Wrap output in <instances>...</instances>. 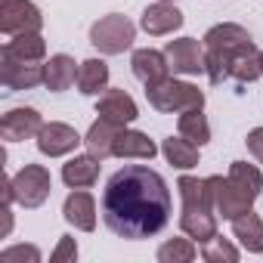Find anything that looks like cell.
I'll return each mask as SVG.
<instances>
[{"label": "cell", "instance_id": "cell-17", "mask_svg": "<svg viewBox=\"0 0 263 263\" xmlns=\"http://www.w3.org/2000/svg\"><path fill=\"white\" fill-rule=\"evenodd\" d=\"M180 229H183L192 241L204 245V241H211V238L217 235V211L180 208Z\"/></svg>", "mask_w": 263, "mask_h": 263}, {"label": "cell", "instance_id": "cell-4", "mask_svg": "<svg viewBox=\"0 0 263 263\" xmlns=\"http://www.w3.org/2000/svg\"><path fill=\"white\" fill-rule=\"evenodd\" d=\"M146 99L155 111H164V115H183L189 108H204V90H198L189 81H177V78H167L158 87H149Z\"/></svg>", "mask_w": 263, "mask_h": 263}, {"label": "cell", "instance_id": "cell-3", "mask_svg": "<svg viewBox=\"0 0 263 263\" xmlns=\"http://www.w3.org/2000/svg\"><path fill=\"white\" fill-rule=\"evenodd\" d=\"M53 192V177L44 164H25L16 177L4 180V201L7 204H22L28 211H37Z\"/></svg>", "mask_w": 263, "mask_h": 263}, {"label": "cell", "instance_id": "cell-24", "mask_svg": "<svg viewBox=\"0 0 263 263\" xmlns=\"http://www.w3.org/2000/svg\"><path fill=\"white\" fill-rule=\"evenodd\" d=\"M177 192H180V204H183V208H204V211H214V195H211V183H208V180L180 177V180H177Z\"/></svg>", "mask_w": 263, "mask_h": 263}, {"label": "cell", "instance_id": "cell-14", "mask_svg": "<svg viewBox=\"0 0 263 263\" xmlns=\"http://www.w3.org/2000/svg\"><path fill=\"white\" fill-rule=\"evenodd\" d=\"M140 28L152 37H164V34H174L177 28H183V13L167 4V0H158V4L146 7L143 16H140Z\"/></svg>", "mask_w": 263, "mask_h": 263}, {"label": "cell", "instance_id": "cell-27", "mask_svg": "<svg viewBox=\"0 0 263 263\" xmlns=\"http://www.w3.org/2000/svg\"><path fill=\"white\" fill-rule=\"evenodd\" d=\"M177 130H180V137H186V140L195 143L198 149H201L204 143H211V124H208V118H204L201 108H189V111H183L180 121H177Z\"/></svg>", "mask_w": 263, "mask_h": 263}, {"label": "cell", "instance_id": "cell-23", "mask_svg": "<svg viewBox=\"0 0 263 263\" xmlns=\"http://www.w3.org/2000/svg\"><path fill=\"white\" fill-rule=\"evenodd\" d=\"M161 155H164L167 164L177 167V171H192V167H198V146L189 143L186 137H167V140L161 143Z\"/></svg>", "mask_w": 263, "mask_h": 263}, {"label": "cell", "instance_id": "cell-29", "mask_svg": "<svg viewBox=\"0 0 263 263\" xmlns=\"http://www.w3.org/2000/svg\"><path fill=\"white\" fill-rule=\"evenodd\" d=\"M4 50H10V53H16V56H22V59H44L47 56V41L41 37V31L37 34H16L13 41H7L4 44Z\"/></svg>", "mask_w": 263, "mask_h": 263}, {"label": "cell", "instance_id": "cell-20", "mask_svg": "<svg viewBox=\"0 0 263 263\" xmlns=\"http://www.w3.org/2000/svg\"><path fill=\"white\" fill-rule=\"evenodd\" d=\"M118 124H111V121H105V118H99V121H93L90 124V130H87V137H84V146H87V152H93L99 161H105V158H111L115 155V140H118Z\"/></svg>", "mask_w": 263, "mask_h": 263}, {"label": "cell", "instance_id": "cell-7", "mask_svg": "<svg viewBox=\"0 0 263 263\" xmlns=\"http://www.w3.org/2000/svg\"><path fill=\"white\" fill-rule=\"evenodd\" d=\"M0 81L7 90H31L44 84V65L37 59H22L10 50H0Z\"/></svg>", "mask_w": 263, "mask_h": 263}, {"label": "cell", "instance_id": "cell-10", "mask_svg": "<svg viewBox=\"0 0 263 263\" xmlns=\"http://www.w3.org/2000/svg\"><path fill=\"white\" fill-rule=\"evenodd\" d=\"M44 127V118L37 108H10L4 118H0V137H4L7 143H22V140H37Z\"/></svg>", "mask_w": 263, "mask_h": 263}, {"label": "cell", "instance_id": "cell-21", "mask_svg": "<svg viewBox=\"0 0 263 263\" xmlns=\"http://www.w3.org/2000/svg\"><path fill=\"white\" fill-rule=\"evenodd\" d=\"M232 235L248 254H263V220L254 211H245L232 220Z\"/></svg>", "mask_w": 263, "mask_h": 263}, {"label": "cell", "instance_id": "cell-6", "mask_svg": "<svg viewBox=\"0 0 263 263\" xmlns=\"http://www.w3.org/2000/svg\"><path fill=\"white\" fill-rule=\"evenodd\" d=\"M44 28V16L31 0H0V31L7 37L37 34Z\"/></svg>", "mask_w": 263, "mask_h": 263}, {"label": "cell", "instance_id": "cell-2", "mask_svg": "<svg viewBox=\"0 0 263 263\" xmlns=\"http://www.w3.org/2000/svg\"><path fill=\"white\" fill-rule=\"evenodd\" d=\"M204 44V74L211 84H223L229 78V62L235 53L254 47V37L248 34V28L235 25V22H220L214 28H208V34L201 37Z\"/></svg>", "mask_w": 263, "mask_h": 263}, {"label": "cell", "instance_id": "cell-30", "mask_svg": "<svg viewBox=\"0 0 263 263\" xmlns=\"http://www.w3.org/2000/svg\"><path fill=\"white\" fill-rule=\"evenodd\" d=\"M201 260H208V263H235L238 260V248L229 241V238H220V235H214L211 241H204L201 245Z\"/></svg>", "mask_w": 263, "mask_h": 263}, {"label": "cell", "instance_id": "cell-5", "mask_svg": "<svg viewBox=\"0 0 263 263\" xmlns=\"http://www.w3.org/2000/svg\"><path fill=\"white\" fill-rule=\"evenodd\" d=\"M134 41H137V25L121 13H108L99 22H93V28H90V44L105 56L127 53L134 47Z\"/></svg>", "mask_w": 263, "mask_h": 263}, {"label": "cell", "instance_id": "cell-15", "mask_svg": "<svg viewBox=\"0 0 263 263\" xmlns=\"http://www.w3.org/2000/svg\"><path fill=\"white\" fill-rule=\"evenodd\" d=\"M62 217L81 229V232H93L96 229V198L87 189H71L65 204H62Z\"/></svg>", "mask_w": 263, "mask_h": 263}, {"label": "cell", "instance_id": "cell-8", "mask_svg": "<svg viewBox=\"0 0 263 263\" xmlns=\"http://www.w3.org/2000/svg\"><path fill=\"white\" fill-rule=\"evenodd\" d=\"M208 183H211V195H214V211H217V217H223V220H235L238 214H245V211H251V198L229 180V177H208Z\"/></svg>", "mask_w": 263, "mask_h": 263}, {"label": "cell", "instance_id": "cell-16", "mask_svg": "<svg viewBox=\"0 0 263 263\" xmlns=\"http://www.w3.org/2000/svg\"><path fill=\"white\" fill-rule=\"evenodd\" d=\"M158 155V146L143 134V130H118L115 140V158H134V161H152Z\"/></svg>", "mask_w": 263, "mask_h": 263}, {"label": "cell", "instance_id": "cell-11", "mask_svg": "<svg viewBox=\"0 0 263 263\" xmlns=\"http://www.w3.org/2000/svg\"><path fill=\"white\" fill-rule=\"evenodd\" d=\"M164 56L171 62L174 74H201L204 71V44L195 37H177L164 47Z\"/></svg>", "mask_w": 263, "mask_h": 263}, {"label": "cell", "instance_id": "cell-33", "mask_svg": "<svg viewBox=\"0 0 263 263\" xmlns=\"http://www.w3.org/2000/svg\"><path fill=\"white\" fill-rule=\"evenodd\" d=\"M245 146H248V152L257 158V164H263V127H254L251 134L245 137Z\"/></svg>", "mask_w": 263, "mask_h": 263}, {"label": "cell", "instance_id": "cell-18", "mask_svg": "<svg viewBox=\"0 0 263 263\" xmlns=\"http://www.w3.org/2000/svg\"><path fill=\"white\" fill-rule=\"evenodd\" d=\"M78 71H81V65H74L71 56L56 53V56H50V62H44V87L53 93H65L68 87H74Z\"/></svg>", "mask_w": 263, "mask_h": 263}, {"label": "cell", "instance_id": "cell-13", "mask_svg": "<svg viewBox=\"0 0 263 263\" xmlns=\"http://www.w3.org/2000/svg\"><path fill=\"white\" fill-rule=\"evenodd\" d=\"M96 115L118 124V127H127V124H134L140 118V108L134 102V96L124 93V90H105L96 102Z\"/></svg>", "mask_w": 263, "mask_h": 263}, {"label": "cell", "instance_id": "cell-1", "mask_svg": "<svg viewBox=\"0 0 263 263\" xmlns=\"http://www.w3.org/2000/svg\"><path fill=\"white\" fill-rule=\"evenodd\" d=\"M171 189L146 164H124L108 177L102 192V220L118 238H152L171 223Z\"/></svg>", "mask_w": 263, "mask_h": 263}, {"label": "cell", "instance_id": "cell-26", "mask_svg": "<svg viewBox=\"0 0 263 263\" xmlns=\"http://www.w3.org/2000/svg\"><path fill=\"white\" fill-rule=\"evenodd\" d=\"M251 201H257L260 198V192H263V174H260V167L257 164H248V161H232L229 164V174H226Z\"/></svg>", "mask_w": 263, "mask_h": 263}, {"label": "cell", "instance_id": "cell-9", "mask_svg": "<svg viewBox=\"0 0 263 263\" xmlns=\"http://www.w3.org/2000/svg\"><path fill=\"white\" fill-rule=\"evenodd\" d=\"M84 140L78 137V130L71 124H62V121H50L41 127L37 134V152L47 155V158H62V155H71Z\"/></svg>", "mask_w": 263, "mask_h": 263}, {"label": "cell", "instance_id": "cell-31", "mask_svg": "<svg viewBox=\"0 0 263 263\" xmlns=\"http://www.w3.org/2000/svg\"><path fill=\"white\" fill-rule=\"evenodd\" d=\"M0 260H7V263H13V260H28V263H41V251H37L34 245H16V248H7L4 254H0Z\"/></svg>", "mask_w": 263, "mask_h": 263}, {"label": "cell", "instance_id": "cell-25", "mask_svg": "<svg viewBox=\"0 0 263 263\" xmlns=\"http://www.w3.org/2000/svg\"><path fill=\"white\" fill-rule=\"evenodd\" d=\"M260 74H263V65H260V50H257V44L232 56V62H229V78H232V81H238V84H254Z\"/></svg>", "mask_w": 263, "mask_h": 263}, {"label": "cell", "instance_id": "cell-34", "mask_svg": "<svg viewBox=\"0 0 263 263\" xmlns=\"http://www.w3.org/2000/svg\"><path fill=\"white\" fill-rule=\"evenodd\" d=\"M260 65H263V50H260Z\"/></svg>", "mask_w": 263, "mask_h": 263}, {"label": "cell", "instance_id": "cell-12", "mask_svg": "<svg viewBox=\"0 0 263 263\" xmlns=\"http://www.w3.org/2000/svg\"><path fill=\"white\" fill-rule=\"evenodd\" d=\"M130 68H134V78L149 90V87H158L161 81L171 78V62L164 56V50H134L130 56Z\"/></svg>", "mask_w": 263, "mask_h": 263}, {"label": "cell", "instance_id": "cell-32", "mask_svg": "<svg viewBox=\"0 0 263 263\" xmlns=\"http://www.w3.org/2000/svg\"><path fill=\"white\" fill-rule=\"evenodd\" d=\"M50 260H53V263L78 260V245H74V238H71V235H62V238H59V245H56V251L50 254Z\"/></svg>", "mask_w": 263, "mask_h": 263}, {"label": "cell", "instance_id": "cell-19", "mask_svg": "<svg viewBox=\"0 0 263 263\" xmlns=\"http://www.w3.org/2000/svg\"><path fill=\"white\" fill-rule=\"evenodd\" d=\"M96 180H99V158L93 152L74 155L68 158V164H62V183L68 189H90Z\"/></svg>", "mask_w": 263, "mask_h": 263}, {"label": "cell", "instance_id": "cell-28", "mask_svg": "<svg viewBox=\"0 0 263 263\" xmlns=\"http://www.w3.org/2000/svg\"><path fill=\"white\" fill-rule=\"evenodd\" d=\"M201 251L195 248V241L186 235V238H167L161 248H158V263H192Z\"/></svg>", "mask_w": 263, "mask_h": 263}, {"label": "cell", "instance_id": "cell-22", "mask_svg": "<svg viewBox=\"0 0 263 263\" xmlns=\"http://www.w3.org/2000/svg\"><path fill=\"white\" fill-rule=\"evenodd\" d=\"M78 90L84 96H102L108 90V65L102 59H84L78 71Z\"/></svg>", "mask_w": 263, "mask_h": 263}, {"label": "cell", "instance_id": "cell-35", "mask_svg": "<svg viewBox=\"0 0 263 263\" xmlns=\"http://www.w3.org/2000/svg\"><path fill=\"white\" fill-rule=\"evenodd\" d=\"M167 4H174V0H167Z\"/></svg>", "mask_w": 263, "mask_h": 263}]
</instances>
